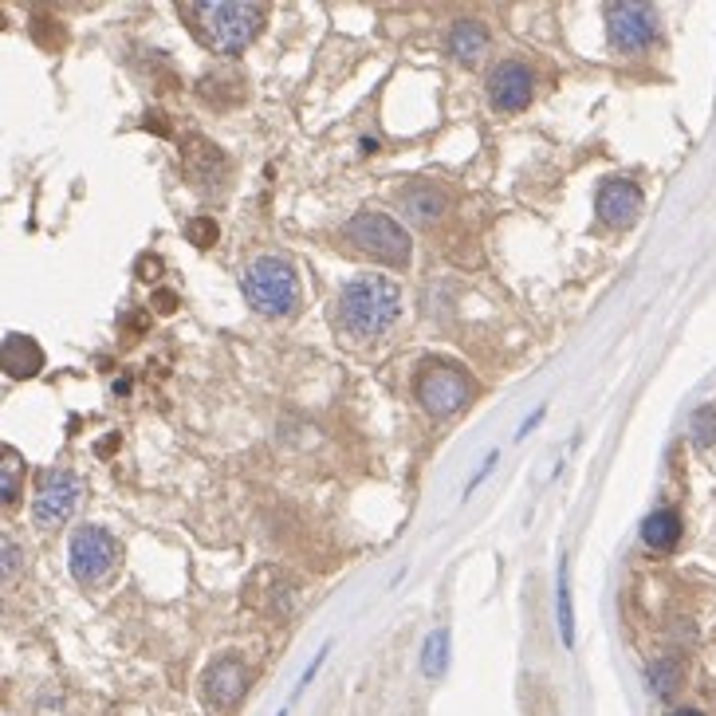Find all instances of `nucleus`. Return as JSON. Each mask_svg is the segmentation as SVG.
<instances>
[{
    "mask_svg": "<svg viewBox=\"0 0 716 716\" xmlns=\"http://www.w3.org/2000/svg\"><path fill=\"white\" fill-rule=\"evenodd\" d=\"M182 12L197 40L221 55L248 48L268 21V9L252 0H205V4H182Z\"/></svg>",
    "mask_w": 716,
    "mask_h": 716,
    "instance_id": "f257e3e1",
    "label": "nucleus"
},
{
    "mask_svg": "<svg viewBox=\"0 0 716 716\" xmlns=\"http://www.w3.org/2000/svg\"><path fill=\"white\" fill-rule=\"evenodd\" d=\"M398 284L390 276H379V272H362L355 276L343 296H338V328L350 331L355 338H374L382 331L394 328L398 319Z\"/></svg>",
    "mask_w": 716,
    "mask_h": 716,
    "instance_id": "f03ea898",
    "label": "nucleus"
},
{
    "mask_svg": "<svg viewBox=\"0 0 716 716\" xmlns=\"http://www.w3.org/2000/svg\"><path fill=\"white\" fill-rule=\"evenodd\" d=\"M245 296L260 316H287L299 304L296 268L280 256H256L245 272Z\"/></svg>",
    "mask_w": 716,
    "mask_h": 716,
    "instance_id": "7ed1b4c3",
    "label": "nucleus"
},
{
    "mask_svg": "<svg viewBox=\"0 0 716 716\" xmlns=\"http://www.w3.org/2000/svg\"><path fill=\"white\" fill-rule=\"evenodd\" d=\"M413 394H418V402L425 406V413L449 418V413L469 406L477 386H472V379L460 367H453L445 358H430V362L418 370V379H413Z\"/></svg>",
    "mask_w": 716,
    "mask_h": 716,
    "instance_id": "20e7f679",
    "label": "nucleus"
},
{
    "mask_svg": "<svg viewBox=\"0 0 716 716\" xmlns=\"http://www.w3.org/2000/svg\"><path fill=\"white\" fill-rule=\"evenodd\" d=\"M347 240L358 248V252L374 256V260H382V264H409V252H413V245H409V233L394 221V217L386 213H358L350 217L347 225Z\"/></svg>",
    "mask_w": 716,
    "mask_h": 716,
    "instance_id": "39448f33",
    "label": "nucleus"
},
{
    "mask_svg": "<svg viewBox=\"0 0 716 716\" xmlns=\"http://www.w3.org/2000/svg\"><path fill=\"white\" fill-rule=\"evenodd\" d=\"M114 559H119V543L107 528L83 523L72 535V575L79 583H99L102 575H111Z\"/></svg>",
    "mask_w": 716,
    "mask_h": 716,
    "instance_id": "423d86ee",
    "label": "nucleus"
},
{
    "mask_svg": "<svg viewBox=\"0 0 716 716\" xmlns=\"http://www.w3.org/2000/svg\"><path fill=\"white\" fill-rule=\"evenodd\" d=\"M610 16V44L618 51H645L657 36V12L650 4H634V0H618L606 9Z\"/></svg>",
    "mask_w": 716,
    "mask_h": 716,
    "instance_id": "0eeeda50",
    "label": "nucleus"
},
{
    "mask_svg": "<svg viewBox=\"0 0 716 716\" xmlns=\"http://www.w3.org/2000/svg\"><path fill=\"white\" fill-rule=\"evenodd\" d=\"M79 496H83V481L75 472H48L40 481V492H36V501H32V516L36 523H63L72 520V511L79 508Z\"/></svg>",
    "mask_w": 716,
    "mask_h": 716,
    "instance_id": "6e6552de",
    "label": "nucleus"
},
{
    "mask_svg": "<svg viewBox=\"0 0 716 716\" xmlns=\"http://www.w3.org/2000/svg\"><path fill=\"white\" fill-rule=\"evenodd\" d=\"M245 689H248V669L236 657H217L201 677V701L213 713H229L245 696Z\"/></svg>",
    "mask_w": 716,
    "mask_h": 716,
    "instance_id": "1a4fd4ad",
    "label": "nucleus"
},
{
    "mask_svg": "<svg viewBox=\"0 0 716 716\" xmlns=\"http://www.w3.org/2000/svg\"><path fill=\"white\" fill-rule=\"evenodd\" d=\"M594 209H598V221L606 229H630L642 213V189L630 177H610V182L598 185Z\"/></svg>",
    "mask_w": 716,
    "mask_h": 716,
    "instance_id": "9d476101",
    "label": "nucleus"
},
{
    "mask_svg": "<svg viewBox=\"0 0 716 716\" xmlns=\"http://www.w3.org/2000/svg\"><path fill=\"white\" fill-rule=\"evenodd\" d=\"M489 99L496 111H523L532 102V72L523 63L508 60L501 67H492L489 75Z\"/></svg>",
    "mask_w": 716,
    "mask_h": 716,
    "instance_id": "9b49d317",
    "label": "nucleus"
},
{
    "mask_svg": "<svg viewBox=\"0 0 716 716\" xmlns=\"http://www.w3.org/2000/svg\"><path fill=\"white\" fill-rule=\"evenodd\" d=\"M0 358H4V374L9 379H36L44 367V350L36 338L21 335V331H9L4 343H0Z\"/></svg>",
    "mask_w": 716,
    "mask_h": 716,
    "instance_id": "f8f14e48",
    "label": "nucleus"
},
{
    "mask_svg": "<svg viewBox=\"0 0 716 716\" xmlns=\"http://www.w3.org/2000/svg\"><path fill=\"white\" fill-rule=\"evenodd\" d=\"M681 540V516L674 508H657L642 520V543L650 552H674Z\"/></svg>",
    "mask_w": 716,
    "mask_h": 716,
    "instance_id": "ddd939ff",
    "label": "nucleus"
},
{
    "mask_svg": "<svg viewBox=\"0 0 716 716\" xmlns=\"http://www.w3.org/2000/svg\"><path fill=\"white\" fill-rule=\"evenodd\" d=\"M489 48V28L481 21H457L449 32V51L460 63H477Z\"/></svg>",
    "mask_w": 716,
    "mask_h": 716,
    "instance_id": "4468645a",
    "label": "nucleus"
},
{
    "mask_svg": "<svg viewBox=\"0 0 716 716\" xmlns=\"http://www.w3.org/2000/svg\"><path fill=\"white\" fill-rule=\"evenodd\" d=\"M445 205H449V197L441 194L437 185H409L406 194H402V209H406L413 221H437L441 213H445Z\"/></svg>",
    "mask_w": 716,
    "mask_h": 716,
    "instance_id": "2eb2a0df",
    "label": "nucleus"
},
{
    "mask_svg": "<svg viewBox=\"0 0 716 716\" xmlns=\"http://www.w3.org/2000/svg\"><path fill=\"white\" fill-rule=\"evenodd\" d=\"M555 618H559L563 645H575V610H571V579H567V559H559V579H555Z\"/></svg>",
    "mask_w": 716,
    "mask_h": 716,
    "instance_id": "dca6fc26",
    "label": "nucleus"
},
{
    "mask_svg": "<svg viewBox=\"0 0 716 716\" xmlns=\"http://www.w3.org/2000/svg\"><path fill=\"white\" fill-rule=\"evenodd\" d=\"M445 665H449V630H433L421 645V669H425V677H441Z\"/></svg>",
    "mask_w": 716,
    "mask_h": 716,
    "instance_id": "f3484780",
    "label": "nucleus"
},
{
    "mask_svg": "<svg viewBox=\"0 0 716 716\" xmlns=\"http://www.w3.org/2000/svg\"><path fill=\"white\" fill-rule=\"evenodd\" d=\"M21 453L12 449V445H4V460H0V501H4V508H12L16 504V496H21Z\"/></svg>",
    "mask_w": 716,
    "mask_h": 716,
    "instance_id": "a211bd4d",
    "label": "nucleus"
},
{
    "mask_svg": "<svg viewBox=\"0 0 716 716\" xmlns=\"http://www.w3.org/2000/svg\"><path fill=\"white\" fill-rule=\"evenodd\" d=\"M693 445L696 449H708V445H716V409L705 406L693 413Z\"/></svg>",
    "mask_w": 716,
    "mask_h": 716,
    "instance_id": "6ab92c4d",
    "label": "nucleus"
},
{
    "mask_svg": "<svg viewBox=\"0 0 716 716\" xmlns=\"http://www.w3.org/2000/svg\"><path fill=\"white\" fill-rule=\"evenodd\" d=\"M650 686H654L662 696L674 693V686H677V665H674V662H657L654 669H650Z\"/></svg>",
    "mask_w": 716,
    "mask_h": 716,
    "instance_id": "aec40b11",
    "label": "nucleus"
},
{
    "mask_svg": "<svg viewBox=\"0 0 716 716\" xmlns=\"http://www.w3.org/2000/svg\"><path fill=\"white\" fill-rule=\"evenodd\" d=\"M189 240H194L197 248H213L217 245V221H209V217H197V221H189Z\"/></svg>",
    "mask_w": 716,
    "mask_h": 716,
    "instance_id": "412c9836",
    "label": "nucleus"
},
{
    "mask_svg": "<svg viewBox=\"0 0 716 716\" xmlns=\"http://www.w3.org/2000/svg\"><path fill=\"white\" fill-rule=\"evenodd\" d=\"M21 547H16V543L12 540H4V579H12V571H16V563H21Z\"/></svg>",
    "mask_w": 716,
    "mask_h": 716,
    "instance_id": "4be33fe9",
    "label": "nucleus"
},
{
    "mask_svg": "<svg viewBox=\"0 0 716 716\" xmlns=\"http://www.w3.org/2000/svg\"><path fill=\"white\" fill-rule=\"evenodd\" d=\"M540 418H543V406H540V409H535L532 418L523 421V425H520V433H516V441H520V437H528V433H532V430H535V425H540Z\"/></svg>",
    "mask_w": 716,
    "mask_h": 716,
    "instance_id": "5701e85b",
    "label": "nucleus"
},
{
    "mask_svg": "<svg viewBox=\"0 0 716 716\" xmlns=\"http://www.w3.org/2000/svg\"><path fill=\"white\" fill-rule=\"evenodd\" d=\"M669 716H701L696 708H677V713H669Z\"/></svg>",
    "mask_w": 716,
    "mask_h": 716,
    "instance_id": "b1692460",
    "label": "nucleus"
},
{
    "mask_svg": "<svg viewBox=\"0 0 716 716\" xmlns=\"http://www.w3.org/2000/svg\"><path fill=\"white\" fill-rule=\"evenodd\" d=\"M276 716H284V713H276Z\"/></svg>",
    "mask_w": 716,
    "mask_h": 716,
    "instance_id": "393cba45",
    "label": "nucleus"
}]
</instances>
